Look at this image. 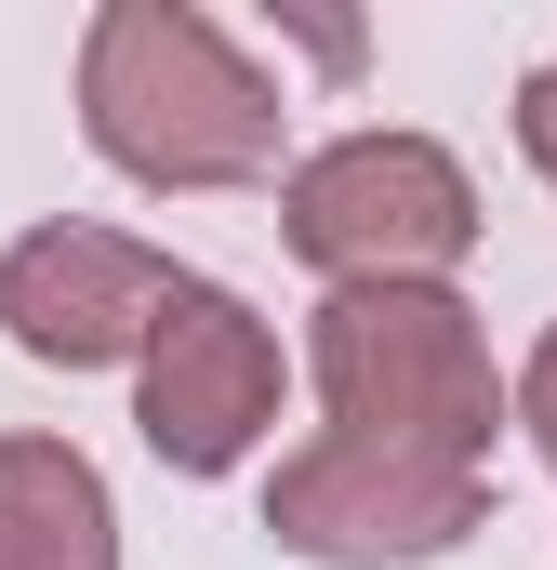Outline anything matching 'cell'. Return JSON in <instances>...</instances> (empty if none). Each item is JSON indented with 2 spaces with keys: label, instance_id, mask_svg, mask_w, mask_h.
Returning <instances> with one entry per match:
<instances>
[{
  "label": "cell",
  "instance_id": "cell-1",
  "mask_svg": "<svg viewBox=\"0 0 557 570\" xmlns=\"http://www.w3.org/2000/svg\"><path fill=\"white\" fill-rule=\"evenodd\" d=\"M80 134L134 186H266L278 173V94L213 13L107 0L94 40H80Z\"/></svg>",
  "mask_w": 557,
  "mask_h": 570
},
{
  "label": "cell",
  "instance_id": "cell-2",
  "mask_svg": "<svg viewBox=\"0 0 557 570\" xmlns=\"http://www.w3.org/2000/svg\"><path fill=\"white\" fill-rule=\"evenodd\" d=\"M305 372H319V412L332 438H372V451H412V464H491V425H505V385H491V345L478 318L438 279L399 292H332L305 318Z\"/></svg>",
  "mask_w": 557,
  "mask_h": 570
},
{
  "label": "cell",
  "instance_id": "cell-3",
  "mask_svg": "<svg viewBox=\"0 0 557 570\" xmlns=\"http://www.w3.org/2000/svg\"><path fill=\"white\" fill-rule=\"evenodd\" d=\"M278 239H292L332 292L451 279V266L478 253V186H465L451 146H424V134H345V146H319V159H292Z\"/></svg>",
  "mask_w": 557,
  "mask_h": 570
},
{
  "label": "cell",
  "instance_id": "cell-4",
  "mask_svg": "<svg viewBox=\"0 0 557 570\" xmlns=\"http://www.w3.org/2000/svg\"><path fill=\"white\" fill-rule=\"evenodd\" d=\"M478 518H491V478L372 451V438H305L266 478V531L319 570H424V558H451Z\"/></svg>",
  "mask_w": 557,
  "mask_h": 570
},
{
  "label": "cell",
  "instance_id": "cell-5",
  "mask_svg": "<svg viewBox=\"0 0 557 570\" xmlns=\"http://www.w3.org/2000/svg\"><path fill=\"white\" fill-rule=\"evenodd\" d=\"M134 425L173 478H226L253 438L278 425V332L240 305L226 279H186L159 345H146V385H134Z\"/></svg>",
  "mask_w": 557,
  "mask_h": 570
},
{
  "label": "cell",
  "instance_id": "cell-6",
  "mask_svg": "<svg viewBox=\"0 0 557 570\" xmlns=\"http://www.w3.org/2000/svg\"><path fill=\"white\" fill-rule=\"evenodd\" d=\"M186 266L146 253L120 226H27L0 253V332L40 358V372H107V358H146L159 318H173Z\"/></svg>",
  "mask_w": 557,
  "mask_h": 570
},
{
  "label": "cell",
  "instance_id": "cell-7",
  "mask_svg": "<svg viewBox=\"0 0 557 570\" xmlns=\"http://www.w3.org/2000/svg\"><path fill=\"white\" fill-rule=\"evenodd\" d=\"M0 570H120V504H107L94 451L0 438Z\"/></svg>",
  "mask_w": 557,
  "mask_h": 570
},
{
  "label": "cell",
  "instance_id": "cell-8",
  "mask_svg": "<svg viewBox=\"0 0 557 570\" xmlns=\"http://www.w3.org/2000/svg\"><path fill=\"white\" fill-rule=\"evenodd\" d=\"M518 146H531V173L557 186V53L531 67V80H518Z\"/></svg>",
  "mask_w": 557,
  "mask_h": 570
},
{
  "label": "cell",
  "instance_id": "cell-9",
  "mask_svg": "<svg viewBox=\"0 0 557 570\" xmlns=\"http://www.w3.org/2000/svg\"><path fill=\"white\" fill-rule=\"evenodd\" d=\"M518 425H531V451L557 464V332L531 345V372H518Z\"/></svg>",
  "mask_w": 557,
  "mask_h": 570
}]
</instances>
